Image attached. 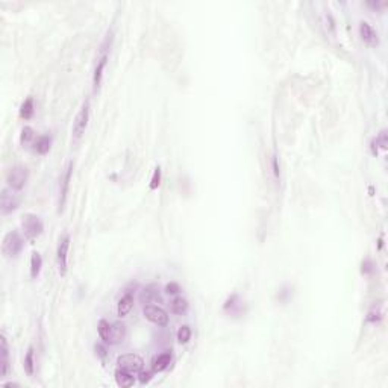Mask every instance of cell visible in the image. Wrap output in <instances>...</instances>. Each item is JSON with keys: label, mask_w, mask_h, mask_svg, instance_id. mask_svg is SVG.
<instances>
[{"label": "cell", "mask_w": 388, "mask_h": 388, "mask_svg": "<svg viewBox=\"0 0 388 388\" xmlns=\"http://www.w3.org/2000/svg\"><path fill=\"white\" fill-rule=\"evenodd\" d=\"M170 310L173 314H178V316H182L188 311V300L185 297H175L170 303Z\"/></svg>", "instance_id": "cell-18"}, {"label": "cell", "mask_w": 388, "mask_h": 388, "mask_svg": "<svg viewBox=\"0 0 388 388\" xmlns=\"http://www.w3.org/2000/svg\"><path fill=\"white\" fill-rule=\"evenodd\" d=\"M41 265H43L41 255L38 252H32V257H31V278L32 279L38 278V274L41 271Z\"/></svg>", "instance_id": "cell-20"}, {"label": "cell", "mask_w": 388, "mask_h": 388, "mask_svg": "<svg viewBox=\"0 0 388 388\" xmlns=\"http://www.w3.org/2000/svg\"><path fill=\"white\" fill-rule=\"evenodd\" d=\"M88 120H90V100H85L79 109V113L76 114V119L73 122V138L74 141L80 140L82 135L85 133L87 126H88Z\"/></svg>", "instance_id": "cell-6"}, {"label": "cell", "mask_w": 388, "mask_h": 388, "mask_svg": "<svg viewBox=\"0 0 388 388\" xmlns=\"http://www.w3.org/2000/svg\"><path fill=\"white\" fill-rule=\"evenodd\" d=\"M382 317H384L382 305H381V303H375V305L370 308L369 314H367V322H369V323H378V322L382 320Z\"/></svg>", "instance_id": "cell-22"}, {"label": "cell", "mask_w": 388, "mask_h": 388, "mask_svg": "<svg viewBox=\"0 0 388 388\" xmlns=\"http://www.w3.org/2000/svg\"><path fill=\"white\" fill-rule=\"evenodd\" d=\"M68 249H70V235L65 234L64 237L60 240L58 251H57V261H58V267H60V274H61V276H65V273H67Z\"/></svg>", "instance_id": "cell-11"}, {"label": "cell", "mask_w": 388, "mask_h": 388, "mask_svg": "<svg viewBox=\"0 0 388 388\" xmlns=\"http://www.w3.org/2000/svg\"><path fill=\"white\" fill-rule=\"evenodd\" d=\"M20 205V196L17 194L15 190L6 187L2 190V194H0V212L3 215L15 211Z\"/></svg>", "instance_id": "cell-7"}, {"label": "cell", "mask_w": 388, "mask_h": 388, "mask_svg": "<svg viewBox=\"0 0 388 388\" xmlns=\"http://www.w3.org/2000/svg\"><path fill=\"white\" fill-rule=\"evenodd\" d=\"M24 238L20 235L18 231H9L2 241V254L6 258H17L23 251Z\"/></svg>", "instance_id": "cell-3"}, {"label": "cell", "mask_w": 388, "mask_h": 388, "mask_svg": "<svg viewBox=\"0 0 388 388\" xmlns=\"http://www.w3.org/2000/svg\"><path fill=\"white\" fill-rule=\"evenodd\" d=\"M140 302L144 305H153V303H162V297L159 294V288L156 285L146 287L140 294Z\"/></svg>", "instance_id": "cell-13"}, {"label": "cell", "mask_w": 388, "mask_h": 388, "mask_svg": "<svg viewBox=\"0 0 388 388\" xmlns=\"http://www.w3.org/2000/svg\"><path fill=\"white\" fill-rule=\"evenodd\" d=\"M34 136H35V132H34V129H32L31 126H24V128L21 129L20 143H21V144H27V143H31V141L34 140Z\"/></svg>", "instance_id": "cell-25"}, {"label": "cell", "mask_w": 388, "mask_h": 388, "mask_svg": "<svg viewBox=\"0 0 388 388\" xmlns=\"http://www.w3.org/2000/svg\"><path fill=\"white\" fill-rule=\"evenodd\" d=\"M359 35H361V40L367 44V46H378L379 44V38H378V34L376 31L367 23V21H361L359 23Z\"/></svg>", "instance_id": "cell-12"}, {"label": "cell", "mask_w": 388, "mask_h": 388, "mask_svg": "<svg viewBox=\"0 0 388 388\" xmlns=\"http://www.w3.org/2000/svg\"><path fill=\"white\" fill-rule=\"evenodd\" d=\"M133 307V293L132 291H126L120 299H119V303H117V316L119 317H126L130 313Z\"/></svg>", "instance_id": "cell-15"}, {"label": "cell", "mask_w": 388, "mask_h": 388, "mask_svg": "<svg viewBox=\"0 0 388 388\" xmlns=\"http://www.w3.org/2000/svg\"><path fill=\"white\" fill-rule=\"evenodd\" d=\"M111 44H113V34L108 32V35L105 37V40H103V43L100 46V50H99V55H97V63H96L94 73H93V91L94 93H97L99 88H100L103 71H105V67L108 64V60H109Z\"/></svg>", "instance_id": "cell-2"}, {"label": "cell", "mask_w": 388, "mask_h": 388, "mask_svg": "<svg viewBox=\"0 0 388 388\" xmlns=\"http://www.w3.org/2000/svg\"><path fill=\"white\" fill-rule=\"evenodd\" d=\"M97 332H99L100 340L105 344L116 346V344L123 343V340L126 337V326L120 322L109 323L106 320H100L97 324Z\"/></svg>", "instance_id": "cell-1"}, {"label": "cell", "mask_w": 388, "mask_h": 388, "mask_svg": "<svg viewBox=\"0 0 388 388\" xmlns=\"http://www.w3.org/2000/svg\"><path fill=\"white\" fill-rule=\"evenodd\" d=\"M191 340V327L188 324H184L178 330V341L181 344H187Z\"/></svg>", "instance_id": "cell-24"}, {"label": "cell", "mask_w": 388, "mask_h": 388, "mask_svg": "<svg viewBox=\"0 0 388 388\" xmlns=\"http://www.w3.org/2000/svg\"><path fill=\"white\" fill-rule=\"evenodd\" d=\"M116 382L117 385L122 388H129L135 384V378H133V373H129L126 370H122L119 369L116 372Z\"/></svg>", "instance_id": "cell-16"}, {"label": "cell", "mask_w": 388, "mask_h": 388, "mask_svg": "<svg viewBox=\"0 0 388 388\" xmlns=\"http://www.w3.org/2000/svg\"><path fill=\"white\" fill-rule=\"evenodd\" d=\"M52 147V136L50 135H41L38 136L37 143H35V152L40 155H46Z\"/></svg>", "instance_id": "cell-19"}, {"label": "cell", "mask_w": 388, "mask_h": 388, "mask_svg": "<svg viewBox=\"0 0 388 388\" xmlns=\"http://www.w3.org/2000/svg\"><path fill=\"white\" fill-rule=\"evenodd\" d=\"M138 379H140L141 384H147V382L152 379V372H143V370H141V372L138 373Z\"/></svg>", "instance_id": "cell-29"}, {"label": "cell", "mask_w": 388, "mask_h": 388, "mask_svg": "<svg viewBox=\"0 0 388 388\" xmlns=\"http://www.w3.org/2000/svg\"><path fill=\"white\" fill-rule=\"evenodd\" d=\"M271 170H273V176L276 181H279L281 178V169H279V161H278V156H273L271 158Z\"/></svg>", "instance_id": "cell-27"}, {"label": "cell", "mask_w": 388, "mask_h": 388, "mask_svg": "<svg viewBox=\"0 0 388 388\" xmlns=\"http://www.w3.org/2000/svg\"><path fill=\"white\" fill-rule=\"evenodd\" d=\"M165 293H167V294L175 296V294L181 293V285H179V284H176V282H170V284H167V285H165Z\"/></svg>", "instance_id": "cell-28"}, {"label": "cell", "mask_w": 388, "mask_h": 388, "mask_svg": "<svg viewBox=\"0 0 388 388\" xmlns=\"http://www.w3.org/2000/svg\"><path fill=\"white\" fill-rule=\"evenodd\" d=\"M172 363V353L164 352L153 359V372H164Z\"/></svg>", "instance_id": "cell-17"}, {"label": "cell", "mask_w": 388, "mask_h": 388, "mask_svg": "<svg viewBox=\"0 0 388 388\" xmlns=\"http://www.w3.org/2000/svg\"><path fill=\"white\" fill-rule=\"evenodd\" d=\"M24 370L29 376L34 375L35 372V359H34V347H29L27 349V353L24 356Z\"/></svg>", "instance_id": "cell-23"}, {"label": "cell", "mask_w": 388, "mask_h": 388, "mask_svg": "<svg viewBox=\"0 0 388 388\" xmlns=\"http://www.w3.org/2000/svg\"><path fill=\"white\" fill-rule=\"evenodd\" d=\"M71 176H73V161H68L64 173H63V176H61V181H60V200H58L60 212L64 211V206L65 203H67V196H68V188H70Z\"/></svg>", "instance_id": "cell-10"}, {"label": "cell", "mask_w": 388, "mask_h": 388, "mask_svg": "<svg viewBox=\"0 0 388 388\" xmlns=\"http://www.w3.org/2000/svg\"><path fill=\"white\" fill-rule=\"evenodd\" d=\"M117 364H119V369L126 370V372L133 373V375H138L144 367L143 358L136 353H125V355L119 356Z\"/></svg>", "instance_id": "cell-8"}, {"label": "cell", "mask_w": 388, "mask_h": 388, "mask_svg": "<svg viewBox=\"0 0 388 388\" xmlns=\"http://www.w3.org/2000/svg\"><path fill=\"white\" fill-rule=\"evenodd\" d=\"M159 184H161V169L156 167L155 172H153V176L150 179V185L149 187H150V190H156L159 187Z\"/></svg>", "instance_id": "cell-26"}, {"label": "cell", "mask_w": 388, "mask_h": 388, "mask_svg": "<svg viewBox=\"0 0 388 388\" xmlns=\"http://www.w3.org/2000/svg\"><path fill=\"white\" fill-rule=\"evenodd\" d=\"M0 355H2V370H0V378H5L9 372V346H8V340L5 335L0 337Z\"/></svg>", "instance_id": "cell-14"}, {"label": "cell", "mask_w": 388, "mask_h": 388, "mask_svg": "<svg viewBox=\"0 0 388 388\" xmlns=\"http://www.w3.org/2000/svg\"><path fill=\"white\" fill-rule=\"evenodd\" d=\"M27 179H29V170L23 165L11 167L6 173V184L9 188H12L15 191L23 190L24 185L27 184Z\"/></svg>", "instance_id": "cell-5"}, {"label": "cell", "mask_w": 388, "mask_h": 388, "mask_svg": "<svg viewBox=\"0 0 388 388\" xmlns=\"http://www.w3.org/2000/svg\"><path fill=\"white\" fill-rule=\"evenodd\" d=\"M21 229H23V234L24 237L29 240V241H34L37 240L43 231H44V225L41 221V218L37 215V214H24L23 215V220H21Z\"/></svg>", "instance_id": "cell-4"}, {"label": "cell", "mask_w": 388, "mask_h": 388, "mask_svg": "<svg viewBox=\"0 0 388 388\" xmlns=\"http://www.w3.org/2000/svg\"><path fill=\"white\" fill-rule=\"evenodd\" d=\"M34 113H35L34 99H32V97H27V99L23 102V105L20 106V117L24 119V120H29V119H32Z\"/></svg>", "instance_id": "cell-21"}, {"label": "cell", "mask_w": 388, "mask_h": 388, "mask_svg": "<svg viewBox=\"0 0 388 388\" xmlns=\"http://www.w3.org/2000/svg\"><path fill=\"white\" fill-rule=\"evenodd\" d=\"M143 314L150 323L156 324V326H167L169 324V314L158 305H144Z\"/></svg>", "instance_id": "cell-9"}]
</instances>
